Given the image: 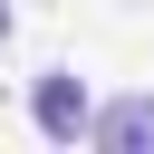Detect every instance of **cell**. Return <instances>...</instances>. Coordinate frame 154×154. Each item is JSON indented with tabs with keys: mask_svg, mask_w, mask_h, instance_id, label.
Returning <instances> with one entry per match:
<instances>
[{
	"mask_svg": "<svg viewBox=\"0 0 154 154\" xmlns=\"http://www.w3.org/2000/svg\"><path fill=\"white\" fill-rule=\"evenodd\" d=\"M0 38H10V0H0Z\"/></svg>",
	"mask_w": 154,
	"mask_h": 154,
	"instance_id": "3",
	"label": "cell"
},
{
	"mask_svg": "<svg viewBox=\"0 0 154 154\" xmlns=\"http://www.w3.org/2000/svg\"><path fill=\"white\" fill-rule=\"evenodd\" d=\"M87 106H96V96H87L67 67H48V77L29 87V125H38L48 144H87Z\"/></svg>",
	"mask_w": 154,
	"mask_h": 154,
	"instance_id": "1",
	"label": "cell"
},
{
	"mask_svg": "<svg viewBox=\"0 0 154 154\" xmlns=\"http://www.w3.org/2000/svg\"><path fill=\"white\" fill-rule=\"evenodd\" d=\"M87 144H96V154H154V96L87 106Z\"/></svg>",
	"mask_w": 154,
	"mask_h": 154,
	"instance_id": "2",
	"label": "cell"
}]
</instances>
